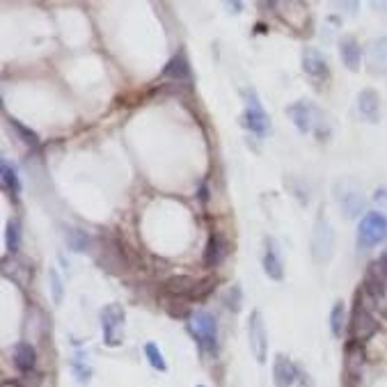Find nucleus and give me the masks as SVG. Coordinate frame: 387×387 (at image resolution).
Instances as JSON below:
<instances>
[{
    "label": "nucleus",
    "mask_w": 387,
    "mask_h": 387,
    "mask_svg": "<svg viewBox=\"0 0 387 387\" xmlns=\"http://www.w3.org/2000/svg\"><path fill=\"white\" fill-rule=\"evenodd\" d=\"M298 381V369L287 355L278 353L273 362V385L275 387H293V383Z\"/></svg>",
    "instance_id": "ddd939ff"
},
{
    "label": "nucleus",
    "mask_w": 387,
    "mask_h": 387,
    "mask_svg": "<svg viewBox=\"0 0 387 387\" xmlns=\"http://www.w3.org/2000/svg\"><path fill=\"white\" fill-rule=\"evenodd\" d=\"M387 238V218L381 211H369L360 218V225H357V234H355V243L357 250H371V247L381 245Z\"/></svg>",
    "instance_id": "20e7f679"
},
{
    "label": "nucleus",
    "mask_w": 387,
    "mask_h": 387,
    "mask_svg": "<svg viewBox=\"0 0 387 387\" xmlns=\"http://www.w3.org/2000/svg\"><path fill=\"white\" fill-rule=\"evenodd\" d=\"M67 243H69V247L73 252H85V250H90V245H92V236H90V232H85V229L71 227L69 234H67Z\"/></svg>",
    "instance_id": "393cba45"
},
{
    "label": "nucleus",
    "mask_w": 387,
    "mask_h": 387,
    "mask_svg": "<svg viewBox=\"0 0 387 387\" xmlns=\"http://www.w3.org/2000/svg\"><path fill=\"white\" fill-rule=\"evenodd\" d=\"M247 344H250V353L254 355L257 364H266V357H269V335H266V324L259 309H252L250 319H247Z\"/></svg>",
    "instance_id": "6e6552de"
},
{
    "label": "nucleus",
    "mask_w": 387,
    "mask_h": 387,
    "mask_svg": "<svg viewBox=\"0 0 387 387\" xmlns=\"http://www.w3.org/2000/svg\"><path fill=\"white\" fill-rule=\"evenodd\" d=\"M101 333H104V344L110 348L122 346L124 342V321H126V312L122 305L117 302H108L101 309Z\"/></svg>",
    "instance_id": "423d86ee"
},
{
    "label": "nucleus",
    "mask_w": 387,
    "mask_h": 387,
    "mask_svg": "<svg viewBox=\"0 0 387 387\" xmlns=\"http://www.w3.org/2000/svg\"><path fill=\"white\" fill-rule=\"evenodd\" d=\"M225 5H227L229 9H234V14H238V9H241V7H243L241 3H238V0H234V3H225Z\"/></svg>",
    "instance_id": "473e14b6"
},
{
    "label": "nucleus",
    "mask_w": 387,
    "mask_h": 387,
    "mask_svg": "<svg viewBox=\"0 0 387 387\" xmlns=\"http://www.w3.org/2000/svg\"><path fill=\"white\" fill-rule=\"evenodd\" d=\"M287 115L293 119V126H296L300 133L305 135L312 133L317 135L319 140H324V137H328L330 131H333L330 117L317 104H312V101H296V104L287 108Z\"/></svg>",
    "instance_id": "f257e3e1"
},
{
    "label": "nucleus",
    "mask_w": 387,
    "mask_h": 387,
    "mask_svg": "<svg viewBox=\"0 0 387 387\" xmlns=\"http://www.w3.org/2000/svg\"><path fill=\"white\" fill-rule=\"evenodd\" d=\"M0 387H21V385H18L16 381H3V385Z\"/></svg>",
    "instance_id": "72a5a7b5"
},
{
    "label": "nucleus",
    "mask_w": 387,
    "mask_h": 387,
    "mask_svg": "<svg viewBox=\"0 0 387 387\" xmlns=\"http://www.w3.org/2000/svg\"><path fill=\"white\" fill-rule=\"evenodd\" d=\"M145 357L149 360V364L154 367L156 371H168V362H165V355H163V351L154 342H147L145 344Z\"/></svg>",
    "instance_id": "bb28decb"
},
{
    "label": "nucleus",
    "mask_w": 387,
    "mask_h": 387,
    "mask_svg": "<svg viewBox=\"0 0 387 387\" xmlns=\"http://www.w3.org/2000/svg\"><path fill=\"white\" fill-rule=\"evenodd\" d=\"M161 76L172 78V80H190V64L186 58V51H179L177 55H174V58L165 64Z\"/></svg>",
    "instance_id": "6ab92c4d"
},
{
    "label": "nucleus",
    "mask_w": 387,
    "mask_h": 387,
    "mask_svg": "<svg viewBox=\"0 0 387 387\" xmlns=\"http://www.w3.org/2000/svg\"><path fill=\"white\" fill-rule=\"evenodd\" d=\"M197 387H204V385H197Z\"/></svg>",
    "instance_id": "f704fd0d"
},
{
    "label": "nucleus",
    "mask_w": 387,
    "mask_h": 387,
    "mask_svg": "<svg viewBox=\"0 0 387 387\" xmlns=\"http://www.w3.org/2000/svg\"><path fill=\"white\" fill-rule=\"evenodd\" d=\"M346 307L342 300H337L333 305V312H330V333H333V337L342 339L344 330H346Z\"/></svg>",
    "instance_id": "b1692460"
},
{
    "label": "nucleus",
    "mask_w": 387,
    "mask_h": 387,
    "mask_svg": "<svg viewBox=\"0 0 387 387\" xmlns=\"http://www.w3.org/2000/svg\"><path fill=\"white\" fill-rule=\"evenodd\" d=\"M71 369H73V376L78 379L80 385H87L90 379H92V374H94V369H92V364H90V357L85 351H76L71 357Z\"/></svg>",
    "instance_id": "412c9836"
},
{
    "label": "nucleus",
    "mask_w": 387,
    "mask_h": 387,
    "mask_svg": "<svg viewBox=\"0 0 387 387\" xmlns=\"http://www.w3.org/2000/svg\"><path fill=\"white\" fill-rule=\"evenodd\" d=\"M9 126L14 128V131L21 135V140L27 145V147H32V149H37L39 147V135H37L35 131H30L27 126H23L21 122H16V119H9Z\"/></svg>",
    "instance_id": "c85d7f7f"
},
{
    "label": "nucleus",
    "mask_w": 387,
    "mask_h": 387,
    "mask_svg": "<svg viewBox=\"0 0 387 387\" xmlns=\"http://www.w3.org/2000/svg\"><path fill=\"white\" fill-rule=\"evenodd\" d=\"M312 259L317 264H326L333 259L335 254V229L330 225L328 216L324 214V209L319 211L314 229H312Z\"/></svg>",
    "instance_id": "7ed1b4c3"
},
{
    "label": "nucleus",
    "mask_w": 387,
    "mask_h": 387,
    "mask_svg": "<svg viewBox=\"0 0 387 387\" xmlns=\"http://www.w3.org/2000/svg\"><path fill=\"white\" fill-rule=\"evenodd\" d=\"M12 362L18 371H32L37 364V351L30 342H18L12 348Z\"/></svg>",
    "instance_id": "f3484780"
},
{
    "label": "nucleus",
    "mask_w": 387,
    "mask_h": 387,
    "mask_svg": "<svg viewBox=\"0 0 387 387\" xmlns=\"http://www.w3.org/2000/svg\"><path fill=\"white\" fill-rule=\"evenodd\" d=\"M5 241H7V250H9V254H16L18 245H21V223H18L16 218H12V220L7 223Z\"/></svg>",
    "instance_id": "a878e982"
},
{
    "label": "nucleus",
    "mask_w": 387,
    "mask_h": 387,
    "mask_svg": "<svg viewBox=\"0 0 387 387\" xmlns=\"http://www.w3.org/2000/svg\"><path fill=\"white\" fill-rule=\"evenodd\" d=\"M241 126L247 128L257 137H266L271 133V117L264 110L259 94L254 87L243 90V115H241Z\"/></svg>",
    "instance_id": "f03ea898"
},
{
    "label": "nucleus",
    "mask_w": 387,
    "mask_h": 387,
    "mask_svg": "<svg viewBox=\"0 0 387 387\" xmlns=\"http://www.w3.org/2000/svg\"><path fill=\"white\" fill-rule=\"evenodd\" d=\"M357 113H360L369 124L381 122V97L374 90H362L357 94Z\"/></svg>",
    "instance_id": "4468645a"
},
{
    "label": "nucleus",
    "mask_w": 387,
    "mask_h": 387,
    "mask_svg": "<svg viewBox=\"0 0 387 387\" xmlns=\"http://www.w3.org/2000/svg\"><path fill=\"white\" fill-rule=\"evenodd\" d=\"M9 262H12V269H14V273H9V275H5L7 280H12L14 284H18L21 289H25L27 287V282L32 280V269L27 266L25 262H21V259H16V257L12 254V257H7Z\"/></svg>",
    "instance_id": "4be33fe9"
},
{
    "label": "nucleus",
    "mask_w": 387,
    "mask_h": 387,
    "mask_svg": "<svg viewBox=\"0 0 387 387\" xmlns=\"http://www.w3.org/2000/svg\"><path fill=\"white\" fill-rule=\"evenodd\" d=\"M348 328H351L353 342H357V344L369 342V339L379 333V321H376V317L367 309L360 296L355 298V307L351 312V319H348Z\"/></svg>",
    "instance_id": "0eeeda50"
},
{
    "label": "nucleus",
    "mask_w": 387,
    "mask_h": 387,
    "mask_svg": "<svg viewBox=\"0 0 387 387\" xmlns=\"http://www.w3.org/2000/svg\"><path fill=\"white\" fill-rule=\"evenodd\" d=\"M339 55H342V62L348 71H360L362 49H360V42H357L355 37L346 35L339 39Z\"/></svg>",
    "instance_id": "dca6fc26"
},
{
    "label": "nucleus",
    "mask_w": 387,
    "mask_h": 387,
    "mask_svg": "<svg viewBox=\"0 0 387 387\" xmlns=\"http://www.w3.org/2000/svg\"><path fill=\"white\" fill-rule=\"evenodd\" d=\"M223 300H225V305L234 312V314H238L241 307H243V289H241V284H232V287L225 291Z\"/></svg>",
    "instance_id": "cd10ccee"
},
{
    "label": "nucleus",
    "mask_w": 387,
    "mask_h": 387,
    "mask_svg": "<svg viewBox=\"0 0 387 387\" xmlns=\"http://www.w3.org/2000/svg\"><path fill=\"white\" fill-rule=\"evenodd\" d=\"M300 64H302V73L314 82L317 87H321L324 82L330 78V62L324 53L314 46H307V49H302V55H300Z\"/></svg>",
    "instance_id": "1a4fd4ad"
},
{
    "label": "nucleus",
    "mask_w": 387,
    "mask_h": 387,
    "mask_svg": "<svg viewBox=\"0 0 387 387\" xmlns=\"http://www.w3.org/2000/svg\"><path fill=\"white\" fill-rule=\"evenodd\" d=\"M374 199H376V204L381 207L379 211H381V214L385 216V214H387V190H385V188L376 190V192H374Z\"/></svg>",
    "instance_id": "7c9ffc66"
},
{
    "label": "nucleus",
    "mask_w": 387,
    "mask_h": 387,
    "mask_svg": "<svg viewBox=\"0 0 387 387\" xmlns=\"http://www.w3.org/2000/svg\"><path fill=\"white\" fill-rule=\"evenodd\" d=\"M197 287L199 282L190 275H174L168 282L163 284L165 296H174V298H195L197 296Z\"/></svg>",
    "instance_id": "f8f14e48"
},
{
    "label": "nucleus",
    "mask_w": 387,
    "mask_h": 387,
    "mask_svg": "<svg viewBox=\"0 0 387 387\" xmlns=\"http://www.w3.org/2000/svg\"><path fill=\"white\" fill-rule=\"evenodd\" d=\"M49 287H51L53 302H55V305H60L62 296H64V284H62V278H60L55 269H49Z\"/></svg>",
    "instance_id": "c756f323"
},
{
    "label": "nucleus",
    "mask_w": 387,
    "mask_h": 387,
    "mask_svg": "<svg viewBox=\"0 0 387 387\" xmlns=\"http://www.w3.org/2000/svg\"><path fill=\"white\" fill-rule=\"evenodd\" d=\"M188 333L197 339L202 351H218V321L209 312H192L188 319Z\"/></svg>",
    "instance_id": "39448f33"
},
{
    "label": "nucleus",
    "mask_w": 387,
    "mask_h": 387,
    "mask_svg": "<svg viewBox=\"0 0 387 387\" xmlns=\"http://www.w3.org/2000/svg\"><path fill=\"white\" fill-rule=\"evenodd\" d=\"M335 197H337L339 207L344 209V214L348 218H355L364 209L362 190L357 188L353 181H339L337 186H335Z\"/></svg>",
    "instance_id": "9d476101"
},
{
    "label": "nucleus",
    "mask_w": 387,
    "mask_h": 387,
    "mask_svg": "<svg viewBox=\"0 0 387 387\" xmlns=\"http://www.w3.org/2000/svg\"><path fill=\"white\" fill-rule=\"evenodd\" d=\"M364 367V348L362 344L357 342H348L346 344V374L351 376V379H357Z\"/></svg>",
    "instance_id": "aec40b11"
},
{
    "label": "nucleus",
    "mask_w": 387,
    "mask_h": 387,
    "mask_svg": "<svg viewBox=\"0 0 387 387\" xmlns=\"http://www.w3.org/2000/svg\"><path fill=\"white\" fill-rule=\"evenodd\" d=\"M227 257V241L220 234H211L209 241H207V247H204V266L207 269H214V266H218L220 262H223Z\"/></svg>",
    "instance_id": "a211bd4d"
},
{
    "label": "nucleus",
    "mask_w": 387,
    "mask_h": 387,
    "mask_svg": "<svg viewBox=\"0 0 387 387\" xmlns=\"http://www.w3.org/2000/svg\"><path fill=\"white\" fill-rule=\"evenodd\" d=\"M376 269L381 271V275L383 278H387V254H383L381 259H379V264H376Z\"/></svg>",
    "instance_id": "2f4dec72"
},
{
    "label": "nucleus",
    "mask_w": 387,
    "mask_h": 387,
    "mask_svg": "<svg viewBox=\"0 0 387 387\" xmlns=\"http://www.w3.org/2000/svg\"><path fill=\"white\" fill-rule=\"evenodd\" d=\"M0 174H3V188L12 197H18V192H21V179H18L14 165H9L7 161H3L0 163Z\"/></svg>",
    "instance_id": "5701e85b"
},
{
    "label": "nucleus",
    "mask_w": 387,
    "mask_h": 387,
    "mask_svg": "<svg viewBox=\"0 0 387 387\" xmlns=\"http://www.w3.org/2000/svg\"><path fill=\"white\" fill-rule=\"evenodd\" d=\"M262 266H264V273L269 275L271 280L280 282L284 278V264H282V257H280V245L271 236L264 241V259H262Z\"/></svg>",
    "instance_id": "9b49d317"
},
{
    "label": "nucleus",
    "mask_w": 387,
    "mask_h": 387,
    "mask_svg": "<svg viewBox=\"0 0 387 387\" xmlns=\"http://www.w3.org/2000/svg\"><path fill=\"white\" fill-rule=\"evenodd\" d=\"M367 64L371 73H387V37H379L367 44Z\"/></svg>",
    "instance_id": "2eb2a0df"
}]
</instances>
